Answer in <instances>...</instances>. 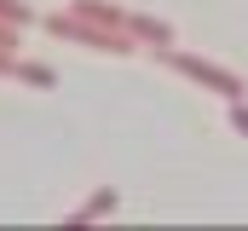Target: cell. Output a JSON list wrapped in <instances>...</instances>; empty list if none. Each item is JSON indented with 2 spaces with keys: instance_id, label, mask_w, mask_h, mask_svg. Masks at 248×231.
I'll use <instances>...</instances> for the list:
<instances>
[{
  "instance_id": "277c9868",
  "label": "cell",
  "mask_w": 248,
  "mask_h": 231,
  "mask_svg": "<svg viewBox=\"0 0 248 231\" xmlns=\"http://www.w3.org/2000/svg\"><path fill=\"white\" fill-rule=\"evenodd\" d=\"M17 75L35 81V87H52V69H41V64H17Z\"/></svg>"
},
{
  "instance_id": "5b68a950",
  "label": "cell",
  "mask_w": 248,
  "mask_h": 231,
  "mask_svg": "<svg viewBox=\"0 0 248 231\" xmlns=\"http://www.w3.org/2000/svg\"><path fill=\"white\" fill-rule=\"evenodd\" d=\"M231 127L248 139V104H243V99H231Z\"/></svg>"
},
{
  "instance_id": "8992f818",
  "label": "cell",
  "mask_w": 248,
  "mask_h": 231,
  "mask_svg": "<svg viewBox=\"0 0 248 231\" xmlns=\"http://www.w3.org/2000/svg\"><path fill=\"white\" fill-rule=\"evenodd\" d=\"M0 17H12V23H29V6H17V0H0Z\"/></svg>"
},
{
  "instance_id": "6da1fadb",
  "label": "cell",
  "mask_w": 248,
  "mask_h": 231,
  "mask_svg": "<svg viewBox=\"0 0 248 231\" xmlns=\"http://www.w3.org/2000/svg\"><path fill=\"white\" fill-rule=\"evenodd\" d=\"M168 52V64L179 69V75H190V81H202V87H214L225 104L231 99H243L248 87H243V75H231V69H219V64H208V58H196V52H173V47H162Z\"/></svg>"
},
{
  "instance_id": "3957f363",
  "label": "cell",
  "mask_w": 248,
  "mask_h": 231,
  "mask_svg": "<svg viewBox=\"0 0 248 231\" xmlns=\"http://www.w3.org/2000/svg\"><path fill=\"white\" fill-rule=\"evenodd\" d=\"M110 208H116V191H98L87 208H75V220H98V214H110Z\"/></svg>"
},
{
  "instance_id": "7a4b0ae2",
  "label": "cell",
  "mask_w": 248,
  "mask_h": 231,
  "mask_svg": "<svg viewBox=\"0 0 248 231\" xmlns=\"http://www.w3.org/2000/svg\"><path fill=\"white\" fill-rule=\"evenodd\" d=\"M127 29H133V35H144V41H156V47H173V29H168V23H150V17H127Z\"/></svg>"
}]
</instances>
